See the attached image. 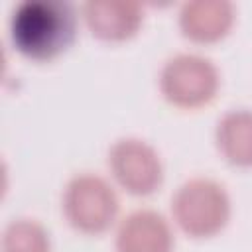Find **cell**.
Wrapping results in <instances>:
<instances>
[{
    "instance_id": "4",
    "label": "cell",
    "mask_w": 252,
    "mask_h": 252,
    "mask_svg": "<svg viewBox=\"0 0 252 252\" xmlns=\"http://www.w3.org/2000/svg\"><path fill=\"white\" fill-rule=\"evenodd\" d=\"M158 83L163 98L173 106L199 108L215 98L220 87V73L209 57L181 51L165 59Z\"/></svg>"
},
{
    "instance_id": "8",
    "label": "cell",
    "mask_w": 252,
    "mask_h": 252,
    "mask_svg": "<svg viewBox=\"0 0 252 252\" xmlns=\"http://www.w3.org/2000/svg\"><path fill=\"white\" fill-rule=\"evenodd\" d=\"M185 37L197 43H213L228 33L234 24V4L228 0H189L177 14Z\"/></svg>"
},
{
    "instance_id": "3",
    "label": "cell",
    "mask_w": 252,
    "mask_h": 252,
    "mask_svg": "<svg viewBox=\"0 0 252 252\" xmlns=\"http://www.w3.org/2000/svg\"><path fill=\"white\" fill-rule=\"evenodd\" d=\"M61 209L75 230L100 234L114 224L120 201L106 177L83 171L67 181L61 195Z\"/></svg>"
},
{
    "instance_id": "9",
    "label": "cell",
    "mask_w": 252,
    "mask_h": 252,
    "mask_svg": "<svg viewBox=\"0 0 252 252\" xmlns=\"http://www.w3.org/2000/svg\"><path fill=\"white\" fill-rule=\"evenodd\" d=\"M215 142L226 161L240 167H252V110H226L217 122Z\"/></svg>"
},
{
    "instance_id": "7",
    "label": "cell",
    "mask_w": 252,
    "mask_h": 252,
    "mask_svg": "<svg viewBox=\"0 0 252 252\" xmlns=\"http://www.w3.org/2000/svg\"><path fill=\"white\" fill-rule=\"evenodd\" d=\"M81 12L89 30L106 41L132 37L144 20V8L134 0H89Z\"/></svg>"
},
{
    "instance_id": "1",
    "label": "cell",
    "mask_w": 252,
    "mask_h": 252,
    "mask_svg": "<svg viewBox=\"0 0 252 252\" xmlns=\"http://www.w3.org/2000/svg\"><path fill=\"white\" fill-rule=\"evenodd\" d=\"M77 12L67 0H24L10 16L14 47L35 61H49L75 39Z\"/></svg>"
},
{
    "instance_id": "6",
    "label": "cell",
    "mask_w": 252,
    "mask_h": 252,
    "mask_svg": "<svg viewBox=\"0 0 252 252\" xmlns=\"http://www.w3.org/2000/svg\"><path fill=\"white\" fill-rule=\"evenodd\" d=\"M173 230L169 220L154 209H136L116 226V252H171Z\"/></svg>"
},
{
    "instance_id": "2",
    "label": "cell",
    "mask_w": 252,
    "mask_h": 252,
    "mask_svg": "<svg viewBox=\"0 0 252 252\" xmlns=\"http://www.w3.org/2000/svg\"><path fill=\"white\" fill-rule=\"evenodd\" d=\"M171 215L185 234L207 238L226 226L230 219V195L220 181L195 175L175 189Z\"/></svg>"
},
{
    "instance_id": "10",
    "label": "cell",
    "mask_w": 252,
    "mask_h": 252,
    "mask_svg": "<svg viewBox=\"0 0 252 252\" xmlns=\"http://www.w3.org/2000/svg\"><path fill=\"white\" fill-rule=\"evenodd\" d=\"M2 252H51L47 228L35 219H14L2 230Z\"/></svg>"
},
{
    "instance_id": "5",
    "label": "cell",
    "mask_w": 252,
    "mask_h": 252,
    "mask_svg": "<svg viewBox=\"0 0 252 252\" xmlns=\"http://www.w3.org/2000/svg\"><path fill=\"white\" fill-rule=\"evenodd\" d=\"M108 167L118 185L132 195H150L163 181L158 150L138 136L118 138L108 148Z\"/></svg>"
}]
</instances>
